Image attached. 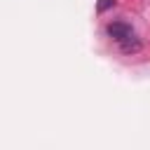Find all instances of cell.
Returning a JSON list of instances; mask_svg holds the SVG:
<instances>
[{"label": "cell", "instance_id": "6da1fadb", "mask_svg": "<svg viewBox=\"0 0 150 150\" xmlns=\"http://www.w3.org/2000/svg\"><path fill=\"white\" fill-rule=\"evenodd\" d=\"M108 35L120 45L122 40L131 38V35H134V30H131V26H129L127 21H112V23H108Z\"/></svg>", "mask_w": 150, "mask_h": 150}, {"label": "cell", "instance_id": "7a4b0ae2", "mask_svg": "<svg viewBox=\"0 0 150 150\" xmlns=\"http://www.w3.org/2000/svg\"><path fill=\"white\" fill-rule=\"evenodd\" d=\"M141 47H143V45H141V40H138L136 35H131V38H127V40L120 42V49H122L124 54H138Z\"/></svg>", "mask_w": 150, "mask_h": 150}, {"label": "cell", "instance_id": "3957f363", "mask_svg": "<svg viewBox=\"0 0 150 150\" xmlns=\"http://www.w3.org/2000/svg\"><path fill=\"white\" fill-rule=\"evenodd\" d=\"M110 7H115V0H98V5H96L98 12H105V9H110Z\"/></svg>", "mask_w": 150, "mask_h": 150}]
</instances>
